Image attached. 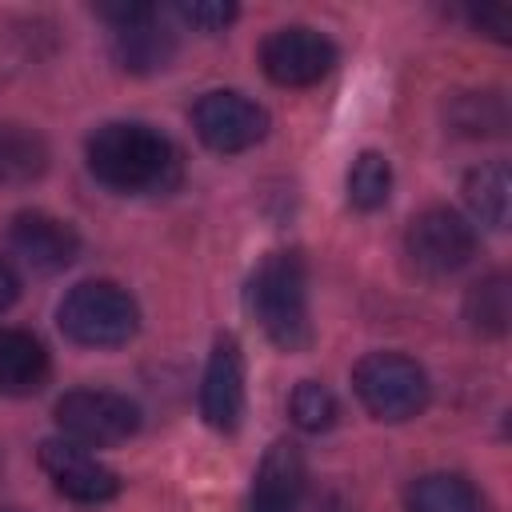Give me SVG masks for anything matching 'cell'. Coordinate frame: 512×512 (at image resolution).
<instances>
[{
  "mask_svg": "<svg viewBox=\"0 0 512 512\" xmlns=\"http://www.w3.org/2000/svg\"><path fill=\"white\" fill-rule=\"evenodd\" d=\"M88 172L120 196H156L180 184V148L152 124L112 120L88 136Z\"/></svg>",
  "mask_w": 512,
  "mask_h": 512,
  "instance_id": "1",
  "label": "cell"
},
{
  "mask_svg": "<svg viewBox=\"0 0 512 512\" xmlns=\"http://www.w3.org/2000/svg\"><path fill=\"white\" fill-rule=\"evenodd\" d=\"M248 304L264 336L284 352H304L312 344L308 320V272L296 252H272L260 260L248 284Z\"/></svg>",
  "mask_w": 512,
  "mask_h": 512,
  "instance_id": "2",
  "label": "cell"
},
{
  "mask_svg": "<svg viewBox=\"0 0 512 512\" xmlns=\"http://www.w3.org/2000/svg\"><path fill=\"white\" fill-rule=\"evenodd\" d=\"M56 324L68 340H76L84 348H116L136 336L140 308L128 296V288H120L112 280H84L60 300Z\"/></svg>",
  "mask_w": 512,
  "mask_h": 512,
  "instance_id": "3",
  "label": "cell"
},
{
  "mask_svg": "<svg viewBox=\"0 0 512 512\" xmlns=\"http://www.w3.org/2000/svg\"><path fill=\"white\" fill-rule=\"evenodd\" d=\"M352 388H356L360 404L376 420H388V424L420 416L432 396L428 372L404 352H368L352 368Z\"/></svg>",
  "mask_w": 512,
  "mask_h": 512,
  "instance_id": "4",
  "label": "cell"
},
{
  "mask_svg": "<svg viewBox=\"0 0 512 512\" xmlns=\"http://www.w3.org/2000/svg\"><path fill=\"white\" fill-rule=\"evenodd\" d=\"M56 424L64 440H76L84 448H108L140 428V408L108 388H76L56 400Z\"/></svg>",
  "mask_w": 512,
  "mask_h": 512,
  "instance_id": "5",
  "label": "cell"
},
{
  "mask_svg": "<svg viewBox=\"0 0 512 512\" xmlns=\"http://www.w3.org/2000/svg\"><path fill=\"white\" fill-rule=\"evenodd\" d=\"M96 12L112 28V56L124 72L148 76L176 56V32H168L156 4H104Z\"/></svg>",
  "mask_w": 512,
  "mask_h": 512,
  "instance_id": "6",
  "label": "cell"
},
{
  "mask_svg": "<svg viewBox=\"0 0 512 512\" xmlns=\"http://www.w3.org/2000/svg\"><path fill=\"white\" fill-rule=\"evenodd\" d=\"M404 252L424 276H452L476 256V228L452 208H424L404 232Z\"/></svg>",
  "mask_w": 512,
  "mask_h": 512,
  "instance_id": "7",
  "label": "cell"
},
{
  "mask_svg": "<svg viewBox=\"0 0 512 512\" xmlns=\"http://www.w3.org/2000/svg\"><path fill=\"white\" fill-rule=\"evenodd\" d=\"M260 68L280 88H308L336 68V44L316 28L288 24L260 44Z\"/></svg>",
  "mask_w": 512,
  "mask_h": 512,
  "instance_id": "8",
  "label": "cell"
},
{
  "mask_svg": "<svg viewBox=\"0 0 512 512\" xmlns=\"http://www.w3.org/2000/svg\"><path fill=\"white\" fill-rule=\"evenodd\" d=\"M192 128L196 136L220 152V156H236L248 152L252 144H260L268 136V112L248 100L244 92H204L192 108Z\"/></svg>",
  "mask_w": 512,
  "mask_h": 512,
  "instance_id": "9",
  "label": "cell"
},
{
  "mask_svg": "<svg viewBox=\"0 0 512 512\" xmlns=\"http://www.w3.org/2000/svg\"><path fill=\"white\" fill-rule=\"evenodd\" d=\"M40 468L48 472L52 488L76 504H104L120 492V476L108 464H100L84 444L64 436L40 444Z\"/></svg>",
  "mask_w": 512,
  "mask_h": 512,
  "instance_id": "10",
  "label": "cell"
},
{
  "mask_svg": "<svg viewBox=\"0 0 512 512\" xmlns=\"http://www.w3.org/2000/svg\"><path fill=\"white\" fill-rule=\"evenodd\" d=\"M200 416L216 432H232L244 416V356L232 336H220L212 344L200 380Z\"/></svg>",
  "mask_w": 512,
  "mask_h": 512,
  "instance_id": "11",
  "label": "cell"
},
{
  "mask_svg": "<svg viewBox=\"0 0 512 512\" xmlns=\"http://www.w3.org/2000/svg\"><path fill=\"white\" fill-rule=\"evenodd\" d=\"M8 240H12L16 256L36 272H60L80 252L76 228L52 212H20L8 228Z\"/></svg>",
  "mask_w": 512,
  "mask_h": 512,
  "instance_id": "12",
  "label": "cell"
},
{
  "mask_svg": "<svg viewBox=\"0 0 512 512\" xmlns=\"http://www.w3.org/2000/svg\"><path fill=\"white\" fill-rule=\"evenodd\" d=\"M304 452L292 440H276L252 480V496H248V512H296L300 496H304Z\"/></svg>",
  "mask_w": 512,
  "mask_h": 512,
  "instance_id": "13",
  "label": "cell"
},
{
  "mask_svg": "<svg viewBox=\"0 0 512 512\" xmlns=\"http://www.w3.org/2000/svg\"><path fill=\"white\" fill-rule=\"evenodd\" d=\"M48 352L32 332L0 328V396H32L48 380Z\"/></svg>",
  "mask_w": 512,
  "mask_h": 512,
  "instance_id": "14",
  "label": "cell"
},
{
  "mask_svg": "<svg viewBox=\"0 0 512 512\" xmlns=\"http://www.w3.org/2000/svg\"><path fill=\"white\" fill-rule=\"evenodd\" d=\"M404 512H484V496L456 472H428L408 484Z\"/></svg>",
  "mask_w": 512,
  "mask_h": 512,
  "instance_id": "15",
  "label": "cell"
},
{
  "mask_svg": "<svg viewBox=\"0 0 512 512\" xmlns=\"http://www.w3.org/2000/svg\"><path fill=\"white\" fill-rule=\"evenodd\" d=\"M48 168V144L24 124H0V184H32Z\"/></svg>",
  "mask_w": 512,
  "mask_h": 512,
  "instance_id": "16",
  "label": "cell"
},
{
  "mask_svg": "<svg viewBox=\"0 0 512 512\" xmlns=\"http://www.w3.org/2000/svg\"><path fill=\"white\" fill-rule=\"evenodd\" d=\"M508 192H512V176L504 160L480 164L468 172L464 180V200L472 208V216L488 228H504L508 224Z\"/></svg>",
  "mask_w": 512,
  "mask_h": 512,
  "instance_id": "17",
  "label": "cell"
},
{
  "mask_svg": "<svg viewBox=\"0 0 512 512\" xmlns=\"http://www.w3.org/2000/svg\"><path fill=\"white\" fill-rule=\"evenodd\" d=\"M464 320L480 332V336H504L508 320H512V288L504 272L484 276L480 284L468 288L464 296Z\"/></svg>",
  "mask_w": 512,
  "mask_h": 512,
  "instance_id": "18",
  "label": "cell"
},
{
  "mask_svg": "<svg viewBox=\"0 0 512 512\" xmlns=\"http://www.w3.org/2000/svg\"><path fill=\"white\" fill-rule=\"evenodd\" d=\"M448 124L460 136H500L508 124V112L496 92H460L448 108Z\"/></svg>",
  "mask_w": 512,
  "mask_h": 512,
  "instance_id": "19",
  "label": "cell"
},
{
  "mask_svg": "<svg viewBox=\"0 0 512 512\" xmlns=\"http://www.w3.org/2000/svg\"><path fill=\"white\" fill-rule=\"evenodd\" d=\"M392 192V164L380 152H360L348 168V204L360 212H376L388 204Z\"/></svg>",
  "mask_w": 512,
  "mask_h": 512,
  "instance_id": "20",
  "label": "cell"
},
{
  "mask_svg": "<svg viewBox=\"0 0 512 512\" xmlns=\"http://www.w3.org/2000/svg\"><path fill=\"white\" fill-rule=\"evenodd\" d=\"M288 416L304 432H328L336 424V416H340V404L320 380H300L292 388V396H288Z\"/></svg>",
  "mask_w": 512,
  "mask_h": 512,
  "instance_id": "21",
  "label": "cell"
},
{
  "mask_svg": "<svg viewBox=\"0 0 512 512\" xmlns=\"http://www.w3.org/2000/svg\"><path fill=\"white\" fill-rule=\"evenodd\" d=\"M176 16L200 32H220L236 20V4H220V0H196V4H176Z\"/></svg>",
  "mask_w": 512,
  "mask_h": 512,
  "instance_id": "22",
  "label": "cell"
},
{
  "mask_svg": "<svg viewBox=\"0 0 512 512\" xmlns=\"http://www.w3.org/2000/svg\"><path fill=\"white\" fill-rule=\"evenodd\" d=\"M472 24H476V28H488L496 40H508V32H512L508 8H480V12H472Z\"/></svg>",
  "mask_w": 512,
  "mask_h": 512,
  "instance_id": "23",
  "label": "cell"
},
{
  "mask_svg": "<svg viewBox=\"0 0 512 512\" xmlns=\"http://www.w3.org/2000/svg\"><path fill=\"white\" fill-rule=\"evenodd\" d=\"M16 296H20V276H16L12 264L0 256V312H8V308L16 304Z\"/></svg>",
  "mask_w": 512,
  "mask_h": 512,
  "instance_id": "24",
  "label": "cell"
},
{
  "mask_svg": "<svg viewBox=\"0 0 512 512\" xmlns=\"http://www.w3.org/2000/svg\"><path fill=\"white\" fill-rule=\"evenodd\" d=\"M0 512H12V508H0Z\"/></svg>",
  "mask_w": 512,
  "mask_h": 512,
  "instance_id": "25",
  "label": "cell"
}]
</instances>
